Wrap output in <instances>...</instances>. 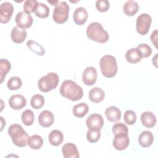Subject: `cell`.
I'll return each mask as SVG.
<instances>
[{"label": "cell", "instance_id": "cell-1", "mask_svg": "<svg viewBox=\"0 0 158 158\" xmlns=\"http://www.w3.org/2000/svg\"><path fill=\"white\" fill-rule=\"evenodd\" d=\"M60 94L72 101H77L81 99L83 95L82 88L78 85L76 82L67 80L62 82L60 87Z\"/></svg>", "mask_w": 158, "mask_h": 158}, {"label": "cell", "instance_id": "cell-2", "mask_svg": "<svg viewBox=\"0 0 158 158\" xmlns=\"http://www.w3.org/2000/svg\"><path fill=\"white\" fill-rule=\"evenodd\" d=\"M8 134L13 143L18 147H25L28 144V135L19 124H12L8 128Z\"/></svg>", "mask_w": 158, "mask_h": 158}, {"label": "cell", "instance_id": "cell-3", "mask_svg": "<svg viewBox=\"0 0 158 158\" xmlns=\"http://www.w3.org/2000/svg\"><path fill=\"white\" fill-rule=\"evenodd\" d=\"M86 35L90 40L100 43L107 42L109 38L108 33L98 22H92L88 26Z\"/></svg>", "mask_w": 158, "mask_h": 158}, {"label": "cell", "instance_id": "cell-4", "mask_svg": "<svg viewBox=\"0 0 158 158\" xmlns=\"http://www.w3.org/2000/svg\"><path fill=\"white\" fill-rule=\"evenodd\" d=\"M102 74L107 78L114 77L117 72V60L111 55H106L101 57L99 61Z\"/></svg>", "mask_w": 158, "mask_h": 158}, {"label": "cell", "instance_id": "cell-5", "mask_svg": "<svg viewBox=\"0 0 158 158\" xmlns=\"http://www.w3.org/2000/svg\"><path fill=\"white\" fill-rule=\"evenodd\" d=\"M59 81V78L57 73L54 72L48 73L38 80V88L42 92H49L57 86Z\"/></svg>", "mask_w": 158, "mask_h": 158}, {"label": "cell", "instance_id": "cell-6", "mask_svg": "<svg viewBox=\"0 0 158 158\" xmlns=\"http://www.w3.org/2000/svg\"><path fill=\"white\" fill-rule=\"evenodd\" d=\"M69 6L65 1H59L53 10L52 19L59 24L65 23L69 18Z\"/></svg>", "mask_w": 158, "mask_h": 158}, {"label": "cell", "instance_id": "cell-7", "mask_svg": "<svg viewBox=\"0 0 158 158\" xmlns=\"http://www.w3.org/2000/svg\"><path fill=\"white\" fill-rule=\"evenodd\" d=\"M152 19L148 14H141L136 19V29L137 32L141 35H146L150 28Z\"/></svg>", "mask_w": 158, "mask_h": 158}, {"label": "cell", "instance_id": "cell-8", "mask_svg": "<svg viewBox=\"0 0 158 158\" xmlns=\"http://www.w3.org/2000/svg\"><path fill=\"white\" fill-rule=\"evenodd\" d=\"M15 20L17 26L23 29L30 28L32 25L33 21L30 14H28L24 11L18 12Z\"/></svg>", "mask_w": 158, "mask_h": 158}, {"label": "cell", "instance_id": "cell-9", "mask_svg": "<svg viewBox=\"0 0 158 158\" xmlns=\"http://www.w3.org/2000/svg\"><path fill=\"white\" fill-rule=\"evenodd\" d=\"M14 12V6L9 2H4L0 6V22L1 23H7L11 19Z\"/></svg>", "mask_w": 158, "mask_h": 158}, {"label": "cell", "instance_id": "cell-10", "mask_svg": "<svg viewBox=\"0 0 158 158\" xmlns=\"http://www.w3.org/2000/svg\"><path fill=\"white\" fill-rule=\"evenodd\" d=\"M86 123L89 130H101L104 125V120L101 115L93 114L87 118Z\"/></svg>", "mask_w": 158, "mask_h": 158}, {"label": "cell", "instance_id": "cell-11", "mask_svg": "<svg viewBox=\"0 0 158 158\" xmlns=\"http://www.w3.org/2000/svg\"><path fill=\"white\" fill-rule=\"evenodd\" d=\"M97 77L98 75L96 69L93 67H88L83 72V81L85 85L91 86L96 83Z\"/></svg>", "mask_w": 158, "mask_h": 158}, {"label": "cell", "instance_id": "cell-12", "mask_svg": "<svg viewBox=\"0 0 158 158\" xmlns=\"http://www.w3.org/2000/svg\"><path fill=\"white\" fill-rule=\"evenodd\" d=\"M130 139L128 135H116L113 139L114 148L118 151L125 149L129 145Z\"/></svg>", "mask_w": 158, "mask_h": 158}, {"label": "cell", "instance_id": "cell-13", "mask_svg": "<svg viewBox=\"0 0 158 158\" xmlns=\"http://www.w3.org/2000/svg\"><path fill=\"white\" fill-rule=\"evenodd\" d=\"M54 120L53 114L49 110L42 111L38 116V122L41 126L44 128L51 127Z\"/></svg>", "mask_w": 158, "mask_h": 158}, {"label": "cell", "instance_id": "cell-14", "mask_svg": "<svg viewBox=\"0 0 158 158\" xmlns=\"http://www.w3.org/2000/svg\"><path fill=\"white\" fill-rule=\"evenodd\" d=\"M27 101L25 97L20 94H14L9 99L10 107L14 110H20L26 106Z\"/></svg>", "mask_w": 158, "mask_h": 158}, {"label": "cell", "instance_id": "cell-15", "mask_svg": "<svg viewBox=\"0 0 158 158\" xmlns=\"http://www.w3.org/2000/svg\"><path fill=\"white\" fill-rule=\"evenodd\" d=\"M88 14L85 8L80 7L77 8L73 14V19L74 22L78 25H81L84 24L88 19Z\"/></svg>", "mask_w": 158, "mask_h": 158}, {"label": "cell", "instance_id": "cell-16", "mask_svg": "<svg viewBox=\"0 0 158 158\" xmlns=\"http://www.w3.org/2000/svg\"><path fill=\"white\" fill-rule=\"evenodd\" d=\"M62 152L65 158H78L80 156L76 145L72 143H68L63 145Z\"/></svg>", "mask_w": 158, "mask_h": 158}, {"label": "cell", "instance_id": "cell-17", "mask_svg": "<svg viewBox=\"0 0 158 158\" xmlns=\"http://www.w3.org/2000/svg\"><path fill=\"white\" fill-rule=\"evenodd\" d=\"M11 39L15 43H22L27 37V31L25 29L22 28L18 26L13 28L11 31Z\"/></svg>", "mask_w": 158, "mask_h": 158}, {"label": "cell", "instance_id": "cell-18", "mask_svg": "<svg viewBox=\"0 0 158 158\" xmlns=\"http://www.w3.org/2000/svg\"><path fill=\"white\" fill-rule=\"evenodd\" d=\"M142 124L146 128H152L156 123V117L151 112H144L141 115Z\"/></svg>", "mask_w": 158, "mask_h": 158}, {"label": "cell", "instance_id": "cell-19", "mask_svg": "<svg viewBox=\"0 0 158 158\" xmlns=\"http://www.w3.org/2000/svg\"><path fill=\"white\" fill-rule=\"evenodd\" d=\"M89 99L91 101L94 103L101 102L105 97L104 91L99 87H94L90 89L88 94Z\"/></svg>", "mask_w": 158, "mask_h": 158}, {"label": "cell", "instance_id": "cell-20", "mask_svg": "<svg viewBox=\"0 0 158 158\" xmlns=\"http://www.w3.org/2000/svg\"><path fill=\"white\" fill-rule=\"evenodd\" d=\"M154 136L149 131H143L141 133L138 138V142L141 146L143 148L149 147L153 143Z\"/></svg>", "mask_w": 158, "mask_h": 158}, {"label": "cell", "instance_id": "cell-21", "mask_svg": "<svg viewBox=\"0 0 158 158\" xmlns=\"http://www.w3.org/2000/svg\"><path fill=\"white\" fill-rule=\"evenodd\" d=\"M105 114L107 120L112 122L118 121L121 118V111L115 106H110L106 109Z\"/></svg>", "mask_w": 158, "mask_h": 158}, {"label": "cell", "instance_id": "cell-22", "mask_svg": "<svg viewBox=\"0 0 158 158\" xmlns=\"http://www.w3.org/2000/svg\"><path fill=\"white\" fill-rule=\"evenodd\" d=\"M48 139L51 144L54 146H57L62 143L64 136L60 131L58 130H53L49 134Z\"/></svg>", "mask_w": 158, "mask_h": 158}, {"label": "cell", "instance_id": "cell-23", "mask_svg": "<svg viewBox=\"0 0 158 158\" xmlns=\"http://www.w3.org/2000/svg\"><path fill=\"white\" fill-rule=\"evenodd\" d=\"M139 10V5L135 1L130 0L123 5V11L128 16L134 15Z\"/></svg>", "mask_w": 158, "mask_h": 158}, {"label": "cell", "instance_id": "cell-24", "mask_svg": "<svg viewBox=\"0 0 158 158\" xmlns=\"http://www.w3.org/2000/svg\"><path fill=\"white\" fill-rule=\"evenodd\" d=\"M43 144V138L38 135H33L28 138V145L32 149H39Z\"/></svg>", "mask_w": 158, "mask_h": 158}, {"label": "cell", "instance_id": "cell-25", "mask_svg": "<svg viewBox=\"0 0 158 158\" xmlns=\"http://www.w3.org/2000/svg\"><path fill=\"white\" fill-rule=\"evenodd\" d=\"M126 60L131 64H136L141 61L142 57L138 53L136 48L128 49L125 54Z\"/></svg>", "mask_w": 158, "mask_h": 158}, {"label": "cell", "instance_id": "cell-26", "mask_svg": "<svg viewBox=\"0 0 158 158\" xmlns=\"http://www.w3.org/2000/svg\"><path fill=\"white\" fill-rule=\"evenodd\" d=\"M35 14L40 18H46L49 14V7L44 3L38 2L34 10Z\"/></svg>", "mask_w": 158, "mask_h": 158}, {"label": "cell", "instance_id": "cell-27", "mask_svg": "<svg viewBox=\"0 0 158 158\" xmlns=\"http://www.w3.org/2000/svg\"><path fill=\"white\" fill-rule=\"evenodd\" d=\"M88 106L85 102H81L76 104L73 108V115L78 118L83 117L88 111Z\"/></svg>", "mask_w": 158, "mask_h": 158}, {"label": "cell", "instance_id": "cell-28", "mask_svg": "<svg viewBox=\"0 0 158 158\" xmlns=\"http://www.w3.org/2000/svg\"><path fill=\"white\" fill-rule=\"evenodd\" d=\"M27 45L32 52L38 56H43L45 54V50L43 47L36 41L28 40L27 42Z\"/></svg>", "mask_w": 158, "mask_h": 158}, {"label": "cell", "instance_id": "cell-29", "mask_svg": "<svg viewBox=\"0 0 158 158\" xmlns=\"http://www.w3.org/2000/svg\"><path fill=\"white\" fill-rule=\"evenodd\" d=\"M11 69V64L9 60L4 59L0 60V78L1 83H2L6 74L10 71Z\"/></svg>", "mask_w": 158, "mask_h": 158}, {"label": "cell", "instance_id": "cell-30", "mask_svg": "<svg viewBox=\"0 0 158 158\" xmlns=\"http://www.w3.org/2000/svg\"><path fill=\"white\" fill-rule=\"evenodd\" d=\"M44 104V97L40 94H36L33 95L30 100V104L31 107L35 109H39L41 108Z\"/></svg>", "mask_w": 158, "mask_h": 158}, {"label": "cell", "instance_id": "cell-31", "mask_svg": "<svg viewBox=\"0 0 158 158\" xmlns=\"http://www.w3.org/2000/svg\"><path fill=\"white\" fill-rule=\"evenodd\" d=\"M22 121L27 126H30L33 124L35 119V115L32 110L30 109L25 110L22 114Z\"/></svg>", "mask_w": 158, "mask_h": 158}, {"label": "cell", "instance_id": "cell-32", "mask_svg": "<svg viewBox=\"0 0 158 158\" xmlns=\"http://www.w3.org/2000/svg\"><path fill=\"white\" fill-rule=\"evenodd\" d=\"M136 49L138 53L140 54V56L142 57V58L149 57L152 52V49L151 47L148 44L145 43H141L139 44L136 48Z\"/></svg>", "mask_w": 158, "mask_h": 158}, {"label": "cell", "instance_id": "cell-33", "mask_svg": "<svg viewBox=\"0 0 158 158\" xmlns=\"http://www.w3.org/2000/svg\"><path fill=\"white\" fill-rule=\"evenodd\" d=\"M112 132L114 135H128V130L126 125L122 122L115 123L112 127Z\"/></svg>", "mask_w": 158, "mask_h": 158}, {"label": "cell", "instance_id": "cell-34", "mask_svg": "<svg viewBox=\"0 0 158 158\" xmlns=\"http://www.w3.org/2000/svg\"><path fill=\"white\" fill-rule=\"evenodd\" d=\"M21 79L18 77H12L7 81V87L10 90H17L22 86Z\"/></svg>", "mask_w": 158, "mask_h": 158}, {"label": "cell", "instance_id": "cell-35", "mask_svg": "<svg viewBox=\"0 0 158 158\" xmlns=\"http://www.w3.org/2000/svg\"><path fill=\"white\" fill-rule=\"evenodd\" d=\"M100 136H101L100 130H89V129H88L87 133H86L87 140L91 143L97 142L99 139Z\"/></svg>", "mask_w": 158, "mask_h": 158}, {"label": "cell", "instance_id": "cell-36", "mask_svg": "<svg viewBox=\"0 0 158 158\" xmlns=\"http://www.w3.org/2000/svg\"><path fill=\"white\" fill-rule=\"evenodd\" d=\"M123 119L127 124L130 125H133L136 120V115L135 112L131 110H126L123 115Z\"/></svg>", "mask_w": 158, "mask_h": 158}, {"label": "cell", "instance_id": "cell-37", "mask_svg": "<svg viewBox=\"0 0 158 158\" xmlns=\"http://www.w3.org/2000/svg\"><path fill=\"white\" fill-rule=\"evenodd\" d=\"M38 4V1L36 0H27L23 4L24 12L30 14L34 12L36 6Z\"/></svg>", "mask_w": 158, "mask_h": 158}, {"label": "cell", "instance_id": "cell-38", "mask_svg": "<svg viewBox=\"0 0 158 158\" xmlns=\"http://www.w3.org/2000/svg\"><path fill=\"white\" fill-rule=\"evenodd\" d=\"M110 6L109 2L107 0H98L96 2V7L100 12L107 11Z\"/></svg>", "mask_w": 158, "mask_h": 158}, {"label": "cell", "instance_id": "cell-39", "mask_svg": "<svg viewBox=\"0 0 158 158\" xmlns=\"http://www.w3.org/2000/svg\"><path fill=\"white\" fill-rule=\"evenodd\" d=\"M151 40L152 43L154 44L155 47L157 48V30H155L154 31H152L151 35Z\"/></svg>", "mask_w": 158, "mask_h": 158}, {"label": "cell", "instance_id": "cell-40", "mask_svg": "<svg viewBox=\"0 0 158 158\" xmlns=\"http://www.w3.org/2000/svg\"><path fill=\"white\" fill-rule=\"evenodd\" d=\"M48 2L50 4H51L52 6H56L59 2L58 1H48Z\"/></svg>", "mask_w": 158, "mask_h": 158}, {"label": "cell", "instance_id": "cell-41", "mask_svg": "<svg viewBox=\"0 0 158 158\" xmlns=\"http://www.w3.org/2000/svg\"><path fill=\"white\" fill-rule=\"evenodd\" d=\"M157 57V54L155 56V57H154V59H152V61H154V60H155L156 61V60H157V59H156V58ZM154 62H152V63H154ZM154 64L155 65V66H156V67H157V65H156V64H157V62H154Z\"/></svg>", "mask_w": 158, "mask_h": 158}]
</instances>
